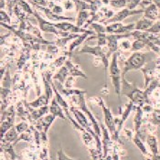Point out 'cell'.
Returning a JSON list of instances; mask_svg holds the SVG:
<instances>
[{"label":"cell","mask_w":160,"mask_h":160,"mask_svg":"<svg viewBox=\"0 0 160 160\" xmlns=\"http://www.w3.org/2000/svg\"><path fill=\"white\" fill-rule=\"evenodd\" d=\"M121 94L126 96L135 105H145L149 102V98L147 97L145 91L139 90L136 84L130 83L126 81L125 76L122 75V86H121Z\"/></svg>","instance_id":"6da1fadb"},{"label":"cell","mask_w":160,"mask_h":160,"mask_svg":"<svg viewBox=\"0 0 160 160\" xmlns=\"http://www.w3.org/2000/svg\"><path fill=\"white\" fill-rule=\"evenodd\" d=\"M118 56H119V51L112 55V61L109 66V73L115 92L120 97L121 86H122V72L118 65Z\"/></svg>","instance_id":"7a4b0ae2"},{"label":"cell","mask_w":160,"mask_h":160,"mask_svg":"<svg viewBox=\"0 0 160 160\" xmlns=\"http://www.w3.org/2000/svg\"><path fill=\"white\" fill-rule=\"evenodd\" d=\"M147 62V54L139 51H135L131 54V56L124 62L122 75L125 76L127 72L131 71L140 70L145 66Z\"/></svg>","instance_id":"3957f363"},{"label":"cell","mask_w":160,"mask_h":160,"mask_svg":"<svg viewBox=\"0 0 160 160\" xmlns=\"http://www.w3.org/2000/svg\"><path fill=\"white\" fill-rule=\"evenodd\" d=\"M78 53H90L95 56V58L99 59L101 62H102L104 66V72H105V77H107V70L108 67L110 66L109 62V57H108V48L107 46L102 47V46H89V45H84L80 50H78Z\"/></svg>","instance_id":"277c9868"},{"label":"cell","mask_w":160,"mask_h":160,"mask_svg":"<svg viewBox=\"0 0 160 160\" xmlns=\"http://www.w3.org/2000/svg\"><path fill=\"white\" fill-rule=\"evenodd\" d=\"M33 16L36 18V19L38 20V27H39V29L41 30V32H45V33H52L54 35H56L58 38L60 37H65L71 33L69 32H63L59 30L56 27H55V23L51 22V21H48L46 19H44L40 15L39 13L38 12L37 10L34 9V13H33Z\"/></svg>","instance_id":"5b68a950"},{"label":"cell","mask_w":160,"mask_h":160,"mask_svg":"<svg viewBox=\"0 0 160 160\" xmlns=\"http://www.w3.org/2000/svg\"><path fill=\"white\" fill-rule=\"evenodd\" d=\"M97 102H98V104L102 107V112H103V115H104V123L106 127L108 128L109 132L111 133V135L112 136V138L114 139L115 138V135H116V123H115V118L113 117L112 113L111 110L105 106L104 104V102L102 98H96Z\"/></svg>","instance_id":"8992f818"},{"label":"cell","mask_w":160,"mask_h":160,"mask_svg":"<svg viewBox=\"0 0 160 160\" xmlns=\"http://www.w3.org/2000/svg\"><path fill=\"white\" fill-rule=\"evenodd\" d=\"M84 94H85V92H84V93H81V94H79V95H76V96L78 97L77 103H78L80 109L84 113H86L87 116H88L89 119L91 120L92 125V128H93L95 134H96L99 137H101L102 133H101V129H100V124H99L98 122L96 121V119H95V117L93 116V114L92 113V112L88 109V107H87L86 105V100H85V97H84Z\"/></svg>","instance_id":"52a82bcc"},{"label":"cell","mask_w":160,"mask_h":160,"mask_svg":"<svg viewBox=\"0 0 160 160\" xmlns=\"http://www.w3.org/2000/svg\"><path fill=\"white\" fill-rule=\"evenodd\" d=\"M132 37L131 32L126 34H107V48H108V57L118 51L119 49V40L123 38Z\"/></svg>","instance_id":"ba28073f"},{"label":"cell","mask_w":160,"mask_h":160,"mask_svg":"<svg viewBox=\"0 0 160 160\" xmlns=\"http://www.w3.org/2000/svg\"><path fill=\"white\" fill-rule=\"evenodd\" d=\"M56 116H54L53 114H48L46 116L41 117L40 119H38L37 121L36 124V129L40 133L41 136V140L44 142H47V133L49 130V126L52 124L53 121L55 120Z\"/></svg>","instance_id":"9c48e42d"},{"label":"cell","mask_w":160,"mask_h":160,"mask_svg":"<svg viewBox=\"0 0 160 160\" xmlns=\"http://www.w3.org/2000/svg\"><path fill=\"white\" fill-rule=\"evenodd\" d=\"M136 23L123 25L121 22H115L106 25L107 34H126L135 30Z\"/></svg>","instance_id":"30bf717a"},{"label":"cell","mask_w":160,"mask_h":160,"mask_svg":"<svg viewBox=\"0 0 160 160\" xmlns=\"http://www.w3.org/2000/svg\"><path fill=\"white\" fill-rule=\"evenodd\" d=\"M144 8L141 9H129V8H123L120 11L114 14L113 17L111 18L110 19H108L107 21L104 22V24L108 25L111 23H115V22H122L125 18H127L130 16H135V15H138L141 13H144Z\"/></svg>","instance_id":"8fae6325"},{"label":"cell","mask_w":160,"mask_h":160,"mask_svg":"<svg viewBox=\"0 0 160 160\" xmlns=\"http://www.w3.org/2000/svg\"><path fill=\"white\" fill-rule=\"evenodd\" d=\"M134 107H136L135 104H134V102L130 101V102L125 105V108H124V110H123V112L121 113V116L115 118V123H116V135H115V138H114L115 141H118V140H119V133H120L121 130H122L123 123H124L125 120L128 118L130 112L133 111Z\"/></svg>","instance_id":"7c38bea8"},{"label":"cell","mask_w":160,"mask_h":160,"mask_svg":"<svg viewBox=\"0 0 160 160\" xmlns=\"http://www.w3.org/2000/svg\"><path fill=\"white\" fill-rule=\"evenodd\" d=\"M55 27L63 32H69V33H85L88 31V29L84 28H80L77 25L71 23L70 21H62L55 23Z\"/></svg>","instance_id":"4fadbf2b"},{"label":"cell","mask_w":160,"mask_h":160,"mask_svg":"<svg viewBox=\"0 0 160 160\" xmlns=\"http://www.w3.org/2000/svg\"><path fill=\"white\" fill-rule=\"evenodd\" d=\"M37 9L41 10L42 12L45 14V16L47 17V18L51 22H62V21H72L73 18H69V17H64L61 15H57L55 13H53L48 7H41V6H34Z\"/></svg>","instance_id":"5bb4252c"},{"label":"cell","mask_w":160,"mask_h":160,"mask_svg":"<svg viewBox=\"0 0 160 160\" xmlns=\"http://www.w3.org/2000/svg\"><path fill=\"white\" fill-rule=\"evenodd\" d=\"M93 34H95V32H94L93 30H88V31L85 32V33H82V34H80V35H79V37L76 38L75 39H73V40L72 41V43H71L70 47H69V49H68V52L70 53V55L72 56V51H73L74 49H77L79 46H81V45L83 43V41L88 38L89 36L93 35Z\"/></svg>","instance_id":"9a60e30c"},{"label":"cell","mask_w":160,"mask_h":160,"mask_svg":"<svg viewBox=\"0 0 160 160\" xmlns=\"http://www.w3.org/2000/svg\"><path fill=\"white\" fill-rule=\"evenodd\" d=\"M160 12L158 6L155 3H151L150 5H148V7L145 8L144 10V18L151 19L153 21H157L159 19Z\"/></svg>","instance_id":"2e32d148"},{"label":"cell","mask_w":160,"mask_h":160,"mask_svg":"<svg viewBox=\"0 0 160 160\" xmlns=\"http://www.w3.org/2000/svg\"><path fill=\"white\" fill-rule=\"evenodd\" d=\"M65 65L68 67L69 71H70V74L71 76H73V77H81L84 80H87L88 77L87 75L80 68H79V65H76L74 64L73 62L71 61V59L69 58L67 60V62H65Z\"/></svg>","instance_id":"e0dca14e"},{"label":"cell","mask_w":160,"mask_h":160,"mask_svg":"<svg viewBox=\"0 0 160 160\" xmlns=\"http://www.w3.org/2000/svg\"><path fill=\"white\" fill-rule=\"evenodd\" d=\"M49 112L51 114H53L54 116L56 117H60L61 119H66L65 115H64V112H63V109L62 107L60 105V103L58 102L56 97L54 96L52 100H51V102H50V106H49Z\"/></svg>","instance_id":"ac0fdd59"},{"label":"cell","mask_w":160,"mask_h":160,"mask_svg":"<svg viewBox=\"0 0 160 160\" xmlns=\"http://www.w3.org/2000/svg\"><path fill=\"white\" fill-rule=\"evenodd\" d=\"M69 76H71L70 71H69L68 67L64 64L62 67L59 69V71L52 76V79H53V81H58L61 83V85H63Z\"/></svg>","instance_id":"d6986e66"},{"label":"cell","mask_w":160,"mask_h":160,"mask_svg":"<svg viewBox=\"0 0 160 160\" xmlns=\"http://www.w3.org/2000/svg\"><path fill=\"white\" fill-rule=\"evenodd\" d=\"M92 18V14L90 10H82L78 12L77 19H76V25L80 28H84L89 20Z\"/></svg>","instance_id":"ffe728a7"},{"label":"cell","mask_w":160,"mask_h":160,"mask_svg":"<svg viewBox=\"0 0 160 160\" xmlns=\"http://www.w3.org/2000/svg\"><path fill=\"white\" fill-rule=\"evenodd\" d=\"M101 127L102 129V146H103V158H106L107 157V154H108V150L109 148L111 147V139H110V136L108 134V131L106 129V127L103 125V123H101Z\"/></svg>","instance_id":"44dd1931"},{"label":"cell","mask_w":160,"mask_h":160,"mask_svg":"<svg viewBox=\"0 0 160 160\" xmlns=\"http://www.w3.org/2000/svg\"><path fill=\"white\" fill-rule=\"evenodd\" d=\"M154 23H155V21H153L151 19H148V18H142L136 23L135 30L148 31V29L153 26Z\"/></svg>","instance_id":"7402d4cb"},{"label":"cell","mask_w":160,"mask_h":160,"mask_svg":"<svg viewBox=\"0 0 160 160\" xmlns=\"http://www.w3.org/2000/svg\"><path fill=\"white\" fill-rule=\"evenodd\" d=\"M49 102V98L48 97V95L46 93L42 94V95H39L38 96L37 100L31 102H28V105L32 108H39V107H42V106H45V105H48Z\"/></svg>","instance_id":"603a6c76"},{"label":"cell","mask_w":160,"mask_h":160,"mask_svg":"<svg viewBox=\"0 0 160 160\" xmlns=\"http://www.w3.org/2000/svg\"><path fill=\"white\" fill-rule=\"evenodd\" d=\"M60 0H53V1H49V5L48 8L53 13L57 14V15H61L62 16V13L64 12V8L62 6V4L59 3Z\"/></svg>","instance_id":"cb8c5ba5"},{"label":"cell","mask_w":160,"mask_h":160,"mask_svg":"<svg viewBox=\"0 0 160 160\" xmlns=\"http://www.w3.org/2000/svg\"><path fill=\"white\" fill-rule=\"evenodd\" d=\"M147 142H148V145L151 149L152 154L153 155L158 154V144L157 137L153 135H149L147 138Z\"/></svg>","instance_id":"d4e9b609"},{"label":"cell","mask_w":160,"mask_h":160,"mask_svg":"<svg viewBox=\"0 0 160 160\" xmlns=\"http://www.w3.org/2000/svg\"><path fill=\"white\" fill-rule=\"evenodd\" d=\"M129 4V0H110L109 6L115 9H123L127 8Z\"/></svg>","instance_id":"484cf974"},{"label":"cell","mask_w":160,"mask_h":160,"mask_svg":"<svg viewBox=\"0 0 160 160\" xmlns=\"http://www.w3.org/2000/svg\"><path fill=\"white\" fill-rule=\"evenodd\" d=\"M61 93H62V95H65V96H76V95H79V94H81V93H84V92H86V91H83V90H79V89H73V88H72V89H66V88H64V89H62L61 91Z\"/></svg>","instance_id":"4316f807"},{"label":"cell","mask_w":160,"mask_h":160,"mask_svg":"<svg viewBox=\"0 0 160 160\" xmlns=\"http://www.w3.org/2000/svg\"><path fill=\"white\" fill-rule=\"evenodd\" d=\"M133 141H134V143L136 144V146L137 148L140 149V151L144 154V155H148V151H147V148L145 147V144L143 143V139L140 137V136H138V135H136L133 137Z\"/></svg>","instance_id":"83f0119b"},{"label":"cell","mask_w":160,"mask_h":160,"mask_svg":"<svg viewBox=\"0 0 160 160\" xmlns=\"http://www.w3.org/2000/svg\"><path fill=\"white\" fill-rule=\"evenodd\" d=\"M0 16H1V23L11 25V16L9 14H8L4 9H1Z\"/></svg>","instance_id":"f1b7e54d"},{"label":"cell","mask_w":160,"mask_h":160,"mask_svg":"<svg viewBox=\"0 0 160 160\" xmlns=\"http://www.w3.org/2000/svg\"><path fill=\"white\" fill-rule=\"evenodd\" d=\"M15 127H16L18 133L19 135H21V134H23V133L28 131V124L26 123V122H22V123L17 124Z\"/></svg>","instance_id":"f546056e"},{"label":"cell","mask_w":160,"mask_h":160,"mask_svg":"<svg viewBox=\"0 0 160 160\" xmlns=\"http://www.w3.org/2000/svg\"><path fill=\"white\" fill-rule=\"evenodd\" d=\"M62 4L65 10H72L75 8L73 0H62Z\"/></svg>","instance_id":"4dcf8cb0"},{"label":"cell","mask_w":160,"mask_h":160,"mask_svg":"<svg viewBox=\"0 0 160 160\" xmlns=\"http://www.w3.org/2000/svg\"><path fill=\"white\" fill-rule=\"evenodd\" d=\"M7 1V5H8V12L9 15L12 16L13 15V10H14V8L15 6L18 4V0H6Z\"/></svg>","instance_id":"1f68e13d"},{"label":"cell","mask_w":160,"mask_h":160,"mask_svg":"<svg viewBox=\"0 0 160 160\" xmlns=\"http://www.w3.org/2000/svg\"><path fill=\"white\" fill-rule=\"evenodd\" d=\"M74 82H75V77L73 76H69L66 80V82H64L63 86L66 89H72L73 87Z\"/></svg>","instance_id":"d6a6232c"},{"label":"cell","mask_w":160,"mask_h":160,"mask_svg":"<svg viewBox=\"0 0 160 160\" xmlns=\"http://www.w3.org/2000/svg\"><path fill=\"white\" fill-rule=\"evenodd\" d=\"M58 160H76L72 159V158H70L69 157L66 156V154L64 153V151L62 149H60L58 151Z\"/></svg>","instance_id":"836d02e7"},{"label":"cell","mask_w":160,"mask_h":160,"mask_svg":"<svg viewBox=\"0 0 160 160\" xmlns=\"http://www.w3.org/2000/svg\"><path fill=\"white\" fill-rule=\"evenodd\" d=\"M132 44H130V42L128 40H123L121 43H119V49H131Z\"/></svg>","instance_id":"e575fe53"},{"label":"cell","mask_w":160,"mask_h":160,"mask_svg":"<svg viewBox=\"0 0 160 160\" xmlns=\"http://www.w3.org/2000/svg\"><path fill=\"white\" fill-rule=\"evenodd\" d=\"M153 1V3H155L157 6H158V9H159V12H160V0H152ZM159 18H160V16H159Z\"/></svg>","instance_id":"d590c367"},{"label":"cell","mask_w":160,"mask_h":160,"mask_svg":"<svg viewBox=\"0 0 160 160\" xmlns=\"http://www.w3.org/2000/svg\"><path fill=\"white\" fill-rule=\"evenodd\" d=\"M152 160H160V155H158V154L153 155L152 156Z\"/></svg>","instance_id":"8d00e7d4"},{"label":"cell","mask_w":160,"mask_h":160,"mask_svg":"<svg viewBox=\"0 0 160 160\" xmlns=\"http://www.w3.org/2000/svg\"><path fill=\"white\" fill-rule=\"evenodd\" d=\"M6 5V0H1V9H4L5 8V6Z\"/></svg>","instance_id":"74e56055"},{"label":"cell","mask_w":160,"mask_h":160,"mask_svg":"<svg viewBox=\"0 0 160 160\" xmlns=\"http://www.w3.org/2000/svg\"><path fill=\"white\" fill-rule=\"evenodd\" d=\"M82 1L87 2V3H89V4H92V0H82Z\"/></svg>","instance_id":"f35d334b"},{"label":"cell","mask_w":160,"mask_h":160,"mask_svg":"<svg viewBox=\"0 0 160 160\" xmlns=\"http://www.w3.org/2000/svg\"><path fill=\"white\" fill-rule=\"evenodd\" d=\"M158 37H159V38H160V33H159V34H158Z\"/></svg>","instance_id":"ab89813d"},{"label":"cell","mask_w":160,"mask_h":160,"mask_svg":"<svg viewBox=\"0 0 160 160\" xmlns=\"http://www.w3.org/2000/svg\"><path fill=\"white\" fill-rule=\"evenodd\" d=\"M148 1H151V2H153V1H152V0H148Z\"/></svg>","instance_id":"60d3db41"},{"label":"cell","mask_w":160,"mask_h":160,"mask_svg":"<svg viewBox=\"0 0 160 160\" xmlns=\"http://www.w3.org/2000/svg\"><path fill=\"white\" fill-rule=\"evenodd\" d=\"M159 19H160V18H159Z\"/></svg>","instance_id":"b9f144b4"}]
</instances>
